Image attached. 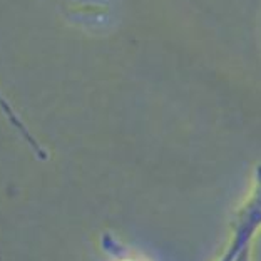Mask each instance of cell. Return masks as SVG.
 I'll return each instance as SVG.
<instances>
[{"instance_id":"7a4b0ae2","label":"cell","mask_w":261,"mask_h":261,"mask_svg":"<svg viewBox=\"0 0 261 261\" xmlns=\"http://www.w3.org/2000/svg\"><path fill=\"white\" fill-rule=\"evenodd\" d=\"M124 261H133V259H124Z\"/></svg>"},{"instance_id":"6da1fadb","label":"cell","mask_w":261,"mask_h":261,"mask_svg":"<svg viewBox=\"0 0 261 261\" xmlns=\"http://www.w3.org/2000/svg\"><path fill=\"white\" fill-rule=\"evenodd\" d=\"M0 111H2V112H4V116L7 117V119L12 122V126H14V127L23 136V138L27 139L29 144H31L35 151H40V147H39V144H37V141H35V139L32 138V134L27 130L25 124H23V121L19 117V114H17V111H15L14 108H12V104L9 102V99L5 97L2 92H0Z\"/></svg>"}]
</instances>
